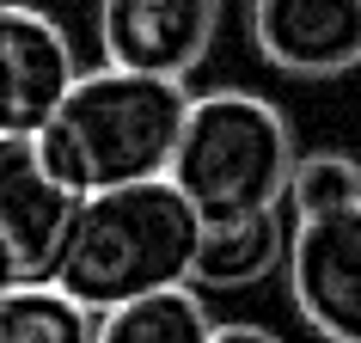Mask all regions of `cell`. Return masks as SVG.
<instances>
[{
	"instance_id": "11",
	"label": "cell",
	"mask_w": 361,
	"mask_h": 343,
	"mask_svg": "<svg viewBox=\"0 0 361 343\" xmlns=\"http://www.w3.org/2000/svg\"><path fill=\"white\" fill-rule=\"evenodd\" d=\"M92 319L56 282L0 288V343H92Z\"/></svg>"
},
{
	"instance_id": "4",
	"label": "cell",
	"mask_w": 361,
	"mask_h": 343,
	"mask_svg": "<svg viewBox=\"0 0 361 343\" xmlns=\"http://www.w3.org/2000/svg\"><path fill=\"white\" fill-rule=\"evenodd\" d=\"M288 301L324 343H361V196L288 221Z\"/></svg>"
},
{
	"instance_id": "13",
	"label": "cell",
	"mask_w": 361,
	"mask_h": 343,
	"mask_svg": "<svg viewBox=\"0 0 361 343\" xmlns=\"http://www.w3.org/2000/svg\"><path fill=\"white\" fill-rule=\"evenodd\" d=\"M209 343H282L276 331H264V325H214Z\"/></svg>"
},
{
	"instance_id": "12",
	"label": "cell",
	"mask_w": 361,
	"mask_h": 343,
	"mask_svg": "<svg viewBox=\"0 0 361 343\" xmlns=\"http://www.w3.org/2000/svg\"><path fill=\"white\" fill-rule=\"evenodd\" d=\"M355 196H361V160L355 153H337V148L294 153V172H288V191H282L288 221L343 209V203H355Z\"/></svg>"
},
{
	"instance_id": "5",
	"label": "cell",
	"mask_w": 361,
	"mask_h": 343,
	"mask_svg": "<svg viewBox=\"0 0 361 343\" xmlns=\"http://www.w3.org/2000/svg\"><path fill=\"white\" fill-rule=\"evenodd\" d=\"M80 196L49 178L31 135H0V288L49 282Z\"/></svg>"
},
{
	"instance_id": "6",
	"label": "cell",
	"mask_w": 361,
	"mask_h": 343,
	"mask_svg": "<svg viewBox=\"0 0 361 343\" xmlns=\"http://www.w3.org/2000/svg\"><path fill=\"white\" fill-rule=\"evenodd\" d=\"M221 0H98V56L111 68L190 80L214 49Z\"/></svg>"
},
{
	"instance_id": "7",
	"label": "cell",
	"mask_w": 361,
	"mask_h": 343,
	"mask_svg": "<svg viewBox=\"0 0 361 343\" xmlns=\"http://www.w3.org/2000/svg\"><path fill=\"white\" fill-rule=\"evenodd\" d=\"M74 74L68 31L25 0H0V135H37Z\"/></svg>"
},
{
	"instance_id": "2",
	"label": "cell",
	"mask_w": 361,
	"mask_h": 343,
	"mask_svg": "<svg viewBox=\"0 0 361 343\" xmlns=\"http://www.w3.org/2000/svg\"><path fill=\"white\" fill-rule=\"evenodd\" d=\"M184 80L135 74V68H92L74 74V86L61 92L31 141H37L43 166L56 184L74 196L111 191V184H135V178H159L178 148V123H184Z\"/></svg>"
},
{
	"instance_id": "3",
	"label": "cell",
	"mask_w": 361,
	"mask_h": 343,
	"mask_svg": "<svg viewBox=\"0 0 361 343\" xmlns=\"http://www.w3.org/2000/svg\"><path fill=\"white\" fill-rule=\"evenodd\" d=\"M294 153H300L294 123L269 98L221 86V92H202L184 104L166 178L196 209V221L214 227V221L276 209L288 191V172H294Z\"/></svg>"
},
{
	"instance_id": "1",
	"label": "cell",
	"mask_w": 361,
	"mask_h": 343,
	"mask_svg": "<svg viewBox=\"0 0 361 343\" xmlns=\"http://www.w3.org/2000/svg\"><path fill=\"white\" fill-rule=\"evenodd\" d=\"M196 239H202V221L166 172L111 184V191H92L74 203L49 282L74 294L86 313H111L123 301L190 282Z\"/></svg>"
},
{
	"instance_id": "8",
	"label": "cell",
	"mask_w": 361,
	"mask_h": 343,
	"mask_svg": "<svg viewBox=\"0 0 361 343\" xmlns=\"http://www.w3.org/2000/svg\"><path fill=\"white\" fill-rule=\"evenodd\" d=\"M251 43L276 74L337 80L361 68V0H251Z\"/></svg>"
},
{
	"instance_id": "9",
	"label": "cell",
	"mask_w": 361,
	"mask_h": 343,
	"mask_svg": "<svg viewBox=\"0 0 361 343\" xmlns=\"http://www.w3.org/2000/svg\"><path fill=\"white\" fill-rule=\"evenodd\" d=\"M288 251V209H257L239 221H214L196 239V264H190V288H251L269 270H282Z\"/></svg>"
},
{
	"instance_id": "10",
	"label": "cell",
	"mask_w": 361,
	"mask_h": 343,
	"mask_svg": "<svg viewBox=\"0 0 361 343\" xmlns=\"http://www.w3.org/2000/svg\"><path fill=\"white\" fill-rule=\"evenodd\" d=\"M209 337H214V319L190 282L123 301L92 319V343H209Z\"/></svg>"
}]
</instances>
